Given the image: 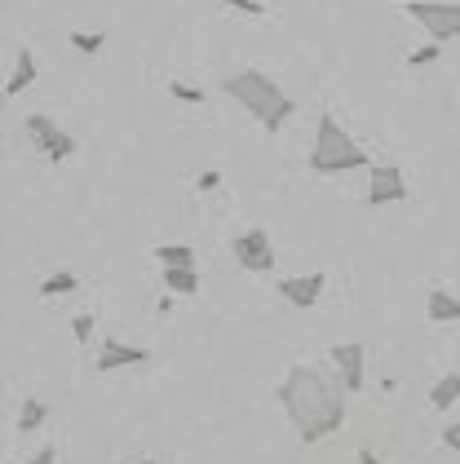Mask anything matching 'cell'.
<instances>
[{
  "mask_svg": "<svg viewBox=\"0 0 460 464\" xmlns=\"http://www.w3.org/2000/svg\"><path fill=\"white\" fill-rule=\"evenodd\" d=\"M346 398L350 393L341 390V381L310 367V362L288 367V376L279 381V407L288 411V420H292L297 438L306 447L332 438L337 429L346 425Z\"/></svg>",
  "mask_w": 460,
  "mask_h": 464,
  "instance_id": "6da1fadb",
  "label": "cell"
},
{
  "mask_svg": "<svg viewBox=\"0 0 460 464\" xmlns=\"http://www.w3.org/2000/svg\"><path fill=\"white\" fill-rule=\"evenodd\" d=\"M221 89H226V98H235V102H240L266 133H279L283 124L292 120V111H297V102H292L266 72H257V67L230 72L226 80H221Z\"/></svg>",
  "mask_w": 460,
  "mask_h": 464,
  "instance_id": "7a4b0ae2",
  "label": "cell"
},
{
  "mask_svg": "<svg viewBox=\"0 0 460 464\" xmlns=\"http://www.w3.org/2000/svg\"><path fill=\"white\" fill-rule=\"evenodd\" d=\"M306 164H310V173H318V178H337V173H354V169H372L367 150L354 142V133L332 115V111L318 115L315 142H310Z\"/></svg>",
  "mask_w": 460,
  "mask_h": 464,
  "instance_id": "3957f363",
  "label": "cell"
},
{
  "mask_svg": "<svg viewBox=\"0 0 460 464\" xmlns=\"http://www.w3.org/2000/svg\"><path fill=\"white\" fill-rule=\"evenodd\" d=\"M403 14L421 23L434 44L460 40V0H403Z\"/></svg>",
  "mask_w": 460,
  "mask_h": 464,
  "instance_id": "277c9868",
  "label": "cell"
},
{
  "mask_svg": "<svg viewBox=\"0 0 460 464\" xmlns=\"http://www.w3.org/2000/svg\"><path fill=\"white\" fill-rule=\"evenodd\" d=\"M230 252H235V266L248 270V275H270V270H275V244H270V235H266L261 226L240 230V235L230 239Z\"/></svg>",
  "mask_w": 460,
  "mask_h": 464,
  "instance_id": "5b68a950",
  "label": "cell"
},
{
  "mask_svg": "<svg viewBox=\"0 0 460 464\" xmlns=\"http://www.w3.org/2000/svg\"><path fill=\"white\" fill-rule=\"evenodd\" d=\"M27 138L44 150L49 164H67L71 155H75V138H71L67 129H58L49 115H27Z\"/></svg>",
  "mask_w": 460,
  "mask_h": 464,
  "instance_id": "8992f818",
  "label": "cell"
},
{
  "mask_svg": "<svg viewBox=\"0 0 460 464\" xmlns=\"http://www.w3.org/2000/svg\"><path fill=\"white\" fill-rule=\"evenodd\" d=\"M328 358H332L337 381H341V390L346 393H358L363 385H367V350H363L358 341H341V345H332Z\"/></svg>",
  "mask_w": 460,
  "mask_h": 464,
  "instance_id": "52a82bcc",
  "label": "cell"
},
{
  "mask_svg": "<svg viewBox=\"0 0 460 464\" xmlns=\"http://www.w3.org/2000/svg\"><path fill=\"white\" fill-rule=\"evenodd\" d=\"M367 204L372 208H386V204H403L407 199V178L398 164H372L367 169Z\"/></svg>",
  "mask_w": 460,
  "mask_h": 464,
  "instance_id": "ba28073f",
  "label": "cell"
},
{
  "mask_svg": "<svg viewBox=\"0 0 460 464\" xmlns=\"http://www.w3.org/2000/svg\"><path fill=\"white\" fill-rule=\"evenodd\" d=\"M146 350L142 345H129V341H115V336H106L98 358H93V367L98 372H120V367H146Z\"/></svg>",
  "mask_w": 460,
  "mask_h": 464,
  "instance_id": "9c48e42d",
  "label": "cell"
},
{
  "mask_svg": "<svg viewBox=\"0 0 460 464\" xmlns=\"http://www.w3.org/2000/svg\"><path fill=\"white\" fill-rule=\"evenodd\" d=\"M323 287H328L323 275H292V279H279V296L297 310H310V305H318Z\"/></svg>",
  "mask_w": 460,
  "mask_h": 464,
  "instance_id": "30bf717a",
  "label": "cell"
},
{
  "mask_svg": "<svg viewBox=\"0 0 460 464\" xmlns=\"http://www.w3.org/2000/svg\"><path fill=\"white\" fill-rule=\"evenodd\" d=\"M425 319L429 323H460V296L447 287H434L425 296Z\"/></svg>",
  "mask_w": 460,
  "mask_h": 464,
  "instance_id": "8fae6325",
  "label": "cell"
},
{
  "mask_svg": "<svg viewBox=\"0 0 460 464\" xmlns=\"http://www.w3.org/2000/svg\"><path fill=\"white\" fill-rule=\"evenodd\" d=\"M35 84V53L23 44L18 53H14V75H9V84H5V98H18V93H27Z\"/></svg>",
  "mask_w": 460,
  "mask_h": 464,
  "instance_id": "7c38bea8",
  "label": "cell"
},
{
  "mask_svg": "<svg viewBox=\"0 0 460 464\" xmlns=\"http://www.w3.org/2000/svg\"><path fill=\"white\" fill-rule=\"evenodd\" d=\"M460 402V372H447V376H438L434 381V390H429V407L434 411H452Z\"/></svg>",
  "mask_w": 460,
  "mask_h": 464,
  "instance_id": "4fadbf2b",
  "label": "cell"
},
{
  "mask_svg": "<svg viewBox=\"0 0 460 464\" xmlns=\"http://www.w3.org/2000/svg\"><path fill=\"white\" fill-rule=\"evenodd\" d=\"M164 287L173 296H195L200 292V270L195 266H164Z\"/></svg>",
  "mask_w": 460,
  "mask_h": 464,
  "instance_id": "5bb4252c",
  "label": "cell"
},
{
  "mask_svg": "<svg viewBox=\"0 0 460 464\" xmlns=\"http://www.w3.org/2000/svg\"><path fill=\"white\" fill-rule=\"evenodd\" d=\"M49 420V402H40V398H23V407H18V433H35V429Z\"/></svg>",
  "mask_w": 460,
  "mask_h": 464,
  "instance_id": "9a60e30c",
  "label": "cell"
},
{
  "mask_svg": "<svg viewBox=\"0 0 460 464\" xmlns=\"http://www.w3.org/2000/svg\"><path fill=\"white\" fill-rule=\"evenodd\" d=\"M80 287V279H75V270H54L44 284H40V296H71Z\"/></svg>",
  "mask_w": 460,
  "mask_h": 464,
  "instance_id": "2e32d148",
  "label": "cell"
},
{
  "mask_svg": "<svg viewBox=\"0 0 460 464\" xmlns=\"http://www.w3.org/2000/svg\"><path fill=\"white\" fill-rule=\"evenodd\" d=\"M160 256V266H195V248H186V244H164V248H155Z\"/></svg>",
  "mask_w": 460,
  "mask_h": 464,
  "instance_id": "e0dca14e",
  "label": "cell"
},
{
  "mask_svg": "<svg viewBox=\"0 0 460 464\" xmlns=\"http://www.w3.org/2000/svg\"><path fill=\"white\" fill-rule=\"evenodd\" d=\"M169 93H173L177 102H186V107H204V98H209L200 84H186V80H173V84H169Z\"/></svg>",
  "mask_w": 460,
  "mask_h": 464,
  "instance_id": "ac0fdd59",
  "label": "cell"
},
{
  "mask_svg": "<svg viewBox=\"0 0 460 464\" xmlns=\"http://www.w3.org/2000/svg\"><path fill=\"white\" fill-rule=\"evenodd\" d=\"M106 36L103 32H71V49H80L84 58H93V53H103Z\"/></svg>",
  "mask_w": 460,
  "mask_h": 464,
  "instance_id": "d6986e66",
  "label": "cell"
},
{
  "mask_svg": "<svg viewBox=\"0 0 460 464\" xmlns=\"http://www.w3.org/2000/svg\"><path fill=\"white\" fill-rule=\"evenodd\" d=\"M438 49H443V44H434V40L421 44V49H412V53H407V67H429V63H438Z\"/></svg>",
  "mask_w": 460,
  "mask_h": 464,
  "instance_id": "ffe728a7",
  "label": "cell"
},
{
  "mask_svg": "<svg viewBox=\"0 0 460 464\" xmlns=\"http://www.w3.org/2000/svg\"><path fill=\"white\" fill-rule=\"evenodd\" d=\"M71 336H75V345H89L93 341V314H75L71 319Z\"/></svg>",
  "mask_w": 460,
  "mask_h": 464,
  "instance_id": "44dd1931",
  "label": "cell"
},
{
  "mask_svg": "<svg viewBox=\"0 0 460 464\" xmlns=\"http://www.w3.org/2000/svg\"><path fill=\"white\" fill-rule=\"evenodd\" d=\"M226 9H235V14H248V18H261L266 14V5L261 0H221Z\"/></svg>",
  "mask_w": 460,
  "mask_h": 464,
  "instance_id": "7402d4cb",
  "label": "cell"
},
{
  "mask_svg": "<svg viewBox=\"0 0 460 464\" xmlns=\"http://www.w3.org/2000/svg\"><path fill=\"white\" fill-rule=\"evenodd\" d=\"M195 186H200V190L209 195V190H217V186H221V173H217V169H204V173L195 178Z\"/></svg>",
  "mask_w": 460,
  "mask_h": 464,
  "instance_id": "603a6c76",
  "label": "cell"
},
{
  "mask_svg": "<svg viewBox=\"0 0 460 464\" xmlns=\"http://www.w3.org/2000/svg\"><path fill=\"white\" fill-rule=\"evenodd\" d=\"M443 447H447V451H460V420L443 425Z\"/></svg>",
  "mask_w": 460,
  "mask_h": 464,
  "instance_id": "cb8c5ba5",
  "label": "cell"
},
{
  "mask_svg": "<svg viewBox=\"0 0 460 464\" xmlns=\"http://www.w3.org/2000/svg\"><path fill=\"white\" fill-rule=\"evenodd\" d=\"M23 464H58V451H54V447H40L32 460H23Z\"/></svg>",
  "mask_w": 460,
  "mask_h": 464,
  "instance_id": "d4e9b609",
  "label": "cell"
},
{
  "mask_svg": "<svg viewBox=\"0 0 460 464\" xmlns=\"http://www.w3.org/2000/svg\"><path fill=\"white\" fill-rule=\"evenodd\" d=\"M358 464H386V460H381L372 447H363V451H358Z\"/></svg>",
  "mask_w": 460,
  "mask_h": 464,
  "instance_id": "484cf974",
  "label": "cell"
},
{
  "mask_svg": "<svg viewBox=\"0 0 460 464\" xmlns=\"http://www.w3.org/2000/svg\"><path fill=\"white\" fill-rule=\"evenodd\" d=\"M111 464H155V460H146V456H129V460H111Z\"/></svg>",
  "mask_w": 460,
  "mask_h": 464,
  "instance_id": "4316f807",
  "label": "cell"
},
{
  "mask_svg": "<svg viewBox=\"0 0 460 464\" xmlns=\"http://www.w3.org/2000/svg\"><path fill=\"white\" fill-rule=\"evenodd\" d=\"M0 129H5V98H0Z\"/></svg>",
  "mask_w": 460,
  "mask_h": 464,
  "instance_id": "83f0119b",
  "label": "cell"
}]
</instances>
